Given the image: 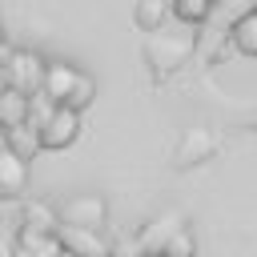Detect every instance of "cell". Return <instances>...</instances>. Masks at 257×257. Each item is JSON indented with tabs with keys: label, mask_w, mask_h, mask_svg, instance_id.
<instances>
[{
	"label": "cell",
	"mask_w": 257,
	"mask_h": 257,
	"mask_svg": "<svg viewBox=\"0 0 257 257\" xmlns=\"http://www.w3.org/2000/svg\"><path fill=\"white\" fill-rule=\"evenodd\" d=\"M213 12V0H173V16L181 24H205Z\"/></svg>",
	"instance_id": "14"
},
{
	"label": "cell",
	"mask_w": 257,
	"mask_h": 257,
	"mask_svg": "<svg viewBox=\"0 0 257 257\" xmlns=\"http://www.w3.org/2000/svg\"><path fill=\"white\" fill-rule=\"evenodd\" d=\"M4 145L16 153V157H24V161H32L44 145H40V133L32 128V124H16V128H4Z\"/></svg>",
	"instance_id": "10"
},
{
	"label": "cell",
	"mask_w": 257,
	"mask_h": 257,
	"mask_svg": "<svg viewBox=\"0 0 257 257\" xmlns=\"http://www.w3.org/2000/svg\"><path fill=\"white\" fill-rule=\"evenodd\" d=\"M229 36H233V48H237V52L257 56V8H253V12H245L241 20H233Z\"/></svg>",
	"instance_id": "11"
},
{
	"label": "cell",
	"mask_w": 257,
	"mask_h": 257,
	"mask_svg": "<svg viewBox=\"0 0 257 257\" xmlns=\"http://www.w3.org/2000/svg\"><path fill=\"white\" fill-rule=\"evenodd\" d=\"M52 108H56V104H52L40 88H36V92H28V124H32V128H40V124L48 120V112H52Z\"/></svg>",
	"instance_id": "15"
},
{
	"label": "cell",
	"mask_w": 257,
	"mask_h": 257,
	"mask_svg": "<svg viewBox=\"0 0 257 257\" xmlns=\"http://www.w3.org/2000/svg\"><path fill=\"white\" fill-rule=\"evenodd\" d=\"M16 124H28V92L4 88L0 92V128H16Z\"/></svg>",
	"instance_id": "9"
},
{
	"label": "cell",
	"mask_w": 257,
	"mask_h": 257,
	"mask_svg": "<svg viewBox=\"0 0 257 257\" xmlns=\"http://www.w3.org/2000/svg\"><path fill=\"white\" fill-rule=\"evenodd\" d=\"M80 76H84V68H76V64H68V60H48V64H44L40 92H44L52 104H68V96H72V88L80 84Z\"/></svg>",
	"instance_id": "5"
},
{
	"label": "cell",
	"mask_w": 257,
	"mask_h": 257,
	"mask_svg": "<svg viewBox=\"0 0 257 257\" xmlns=\"http://www.w3.org/2000/svg\"><path fill=\"white\" fill-rule=\"evenodd\" d=\"M56 245L68 257H108V241L100 229H76V225H60Z\"/></svg>",
	"instance_id": "6"
},
{
	"label": "cell",
	"mask_w": 257,
	"mask_h": 257,
	"mask_svg": "<svg viewBox=\"0 0 257 257\" xmlns=\"http://www.w3.org/2000/svg\"><path fill=\"white\" fill-rule=\"evenodd\" d=\"M92 96H96V80H92V76L84 72V76H80V84H76V88H72V96H68V108L84 112V108L92 104Z\"/></svg>",
	"instance_id": "16"
},
{
	"label": "cell",
	"mask_w": 257,
	"mask_h": 257,
	"mask_svg": "<svg viewBox=\"0 0 257 257\" xmlns=\"http://www.w3.org/2000/svg\"><path fill=\"white\" fill-rule=\"evenodd\" d=\"M213 4H221V0H213Z\"/></svg>",
	"instance_id": "22"
},
{
	"label": "cell",
	"mask_w": 257,
	"mask_h": 257,
	"mask_svg": "<svg viewBox=\"0 0 257 257\" xmlns=\"http://www.w3.org/2000/svg\"><path fill=\"white\" fill-rule=\"evenodd\" d=\"M149 257H165V253H149Z\"/></svg>",
	"instance_id": "21"
},
{
	"label": "cell",
	"mask_w": 257,
	"mask_h": 257,
	"mask_svg": "<svg viewBox=\"0 0 257 257\" xmlns=\"http://www.w3.org/2000/svg\"><path fill=\"white\" fill-rule=\"evenodd\" d=\"M44 56L40 52H32V48H16V52H8V80H12V88H20V92H36L40 88V80H44Z\"/></svg>",
	"instance_id": "4"
},
{
	"label": "cell",
	"mask_w": 257,
	"mask_h": 257,
	"mask_svg": "<svg viewBox=\"0 0 257 257\" xmlns=\"http://www.w3.org/2000/svg\"><path fill=\"white\" fill-rule=\"evenodd\" d=\"M149 60H153V72H173V68H181L185 64V56L193 52V36L189 32H173V28H157V32H149Z\"/></svg>",
	"instance_id": "1"
},
{
	"label": "cell",
	"mask_w": 257,
	"mask_h": 257,
	"mask_svg": "<svg viewBox=\"0 0 257 257\" xmlns=\"http://www.w3.org/2000/svg\"><path fill=\"white\" fill-rule=\"evenodd\" d=\"M0 44H4V24H0Z\"/></svg>",
	"instance_id": "20"
},
{
	"label": "cell",
	"mask_w": 257,
	"mask_h": 257,
	"mask_svg": "<svg viewBox=\"0 0 257 257\" xmlns=\"http://www.w3.org/2000/svg\"><path fill=\"white\" fill-rule=\"evenodd\" d=\"M4 88H12V80H8V60H0V92Z\"/></svg>",
	"instance_id": "18"
},
{
	"label": "cell",
	"mask_w": 257,
	"mask_h": 257,
	"mask_svg": "<svg viewBox=\"0 0 257 257\" xmlns=\"http://www.w3.org/2000/svg\"><path fill=\"white\" fill-rule=\"evenodd\" d=\"M36 133H40V145H44V149L60 153V149H68V145L80 137V112L68 108V104H56V108L48 112V120H44Z\"/></svg>",
	"instance_id": "3"
},
{
	"label": "cell",
	"mask_w": 257,
	"mask_h": 257,
	"mask_svg": "<svg viewBox=\"0 0 257 257\" xmlns=\"http://www.w3.org/2000/svg\"><path fill=\"white\" fill-rule=\"evenodd\" d=\"M0 257H20V253H16V245H12V241H4V237H0Z\"/></svg>",
	"instance_id": "17"
},
{
	"label": "cell",
	"mask_w": 257,
	"mask_h": 257,
	"mask_svg": "<svg viewBox=\"0 0 257 257\" xmlns=\"http://www.w3.org/2000/svg\"><path fill=\"white\" fill-rule=\"evenodd\" d=\"M56 209H60V225H76V229H100L108 217V201L100 193H72Z\"/></svg>",
	"instance_id": "2"
},
{
	"label": "cell",
	"mask_w": 257,
	"mask_h": 257,
	"mask_svg": "<svg viewBox=\"0 0 257 257\" xmlns=\"http://www.w3.org/2000/svg\"><path fill=\"white\" fill-rule=\"evenodd\" d=\"M20 233L28 237H56L60 233V209L52 201H28L20 213Z\"/></svg>",
	"instance_id": "8"
},
{
	"label": "cell",
	"mask_w": 257,
	"mask_h": 257,
	"mask_svg": "<svg viewBox=\"0 0 257 257\" xmlns=\"http://www.w3.org/2000/svg\"><path fill=\"white\" fill-rule=\"evenodd\" d=\"M173 12V0H137V24L145 28V32H157L161 24H165V16Z\"/></svg>",
	"instance_id": "12"
},
{
	"label": "cell",
	"mask_w": 257,
	"mask_h": 257,
	"mask_svg": "<svg viewBox=\"0 0 257 257\" xmlns=\"http://www.w3.org/2000/svg\"><path fill=\"white\" fill-rule=\"evenodd\" d=\"M52 257H68V253H64V249H60V253H52Z\"/></svg>",
	"instance_id": "19"
},
{
	"label": "cell",
	"mask_w": 257,
	"mask_h": 257,
	"mask_svg": "<svg viewBox=\"0 0 257 257\" xmlns=\"http://www.w3.org/2000/svg\"><path fill=\"white\" fill-rule=\"evenodd\" d=\"M161 253H165V257H197V237H193V229L177 225V229L165 237Z\"/></svg>",
	"instance_id": "13"
},
{
	"label": "cell",
	"mask_w": 257,
	"mask_h": 257,
	"mask_svg": "<svg viewBox=\"0 0 257 257\" xmlns=\"http://www.w3.org/2000/svg\"><path fill=\"white\" fill-rule=\"evenodd\" d=\"M24 193H28V161L4 145L0 149V201H20Z\"/></svg>",
	"instance_id": "7"
}]
</instances>
